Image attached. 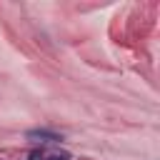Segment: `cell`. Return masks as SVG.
I'll return each mask as SVG.
<instances>
[{"label":"cell","mask_w":160,"mask_h":160,"mask_svg":"<svg viewBox=\"0 0 160 160\" xmlns=\"http://www.w3.org/2000/svg\"><path fill=\"white\" fill-rule=\"evenodd\" d=\"M28 138H38V140H45V142H58V140H62V135H58V132H50V130H30L28 132Z\"/></svg>","instance_id":"obj_1"},{"label":"cell","mask_w":160,"mask_h":160,"mask_svg":"<svg viewBox=\"0 0 160 160\" xmlns=\"http://www.w3.org/2000/svg\"><path fill=\"white\" fill-rule=\"evenodd\" d=\"M42 160H70L68 152H42Z\"/></svg>","instance_id":"obj_2"}]
</instances>
